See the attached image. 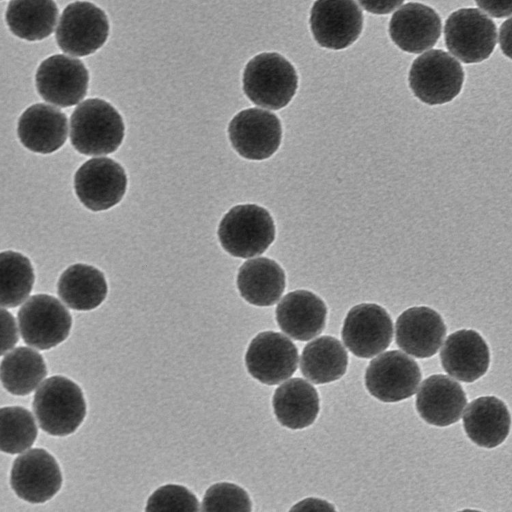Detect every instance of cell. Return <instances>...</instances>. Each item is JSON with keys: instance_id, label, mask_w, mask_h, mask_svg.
<instances>
[{"instance_id": "6da1fadb", "label": "cell", "mask_w": 512, "mask_h": 512, "mask_svg": "<svg viewBox=\"0 0 512 512\" xmlns=\"http://www.w3.org/2000/svg\"><path fill=\"white\" fill-rule=\"evenodd\" d=\"M70 141L84 155L101 156L115 152L123 142L125 126L120 113L100 98L87 99L70 117Z\"/></svg>"}, {"instance_id": "7a4b0ae2", "label": "cell", "mask_w": 512, "mask_h": 512, "mask_svg": "<svg viewBox=\"0 0 512 512\" xmlns=\"http://www.w3.org/2000/svg\"><path fill=\"white\" fill-rule=\"evenodd\" d=\"M32 406L39 427L49 435L60 437L74 433L87 411L82 389L61 375L52 376L40 384Z\"/></svg>"}, {"instance_id": "3957f363", "label": "cell", "mask_w": 512, "mask_h": 512, "mask_svg": "<svg viewBox=\"0 0 512 512\" xmlns=\"http://www.w3.org/2000/svg\"><path fill=\"white\" fill-rule=\"evenodd\" d=\"M242 86L247 98L255 105L279 110L295 95L298 75L284 56L265 52L248 61L243 71Z\"/></svg>"}, {"instance_id": "277c9868", "label": "cell", "mask_w": 512, "mask_h": 512, "mask_svg": "<svg viewBox=\"0 0 512 512\" xmlns=\"http://www.w3.org/2000/svg\"><path fill=\"white\" fill-rule=\"evenodd\" d=\"M217 234L227 253L238 258H252L261 255L272 244L275 224L265 208L240 204L223 216Z\"/></svg>"}, {"instance_id": "5b68a950", "label": "cell", "mask_w": 512, "mask_h": 512, "mask_svg": "<svg viewBox=\"0 0 512 512\" xmlns=\"http://www.w3.org/2000/svg\"><path fill=\"white\" fill-rule=\"evenodd\" d=\"M464 71L456 58L444 50L432 49L418 56L409 71V86L423 103L440 105L452 101L461 91Z\"/></svg>"}, {"instance_id": "8992f818", "label": "cell", "mask_w": 512, "mask_h": 512, "mask_svg": "<svg viewBox=\"0 0 512 512\" xmlns=\"http://www.w3.org/2000/svg\"><path fill=\"white\" fill-rule=\"evenodd\" d=\"M445 45L449 52L466 64L486 60L497 43V28L493 20L476 8H461L445 21Z\"/></svg>"}, {"instance_id": "52a82bcc", "label": "cell", "mask_w": 512, "mask_h": 512, "mask_svg": "<svg viewBox=\"0 0 512 512\" xmlns=\"http://www.w3.org/2000/svg\"><path fill=\"white\" fill-rule=\"evenodd\" d=\"M109 29L107 15L100 7L88 1H75L64 8L55 39L63 52L83 57L105 44Z\"/></svg>"}, {"instance_id": "ba28073f", "label": "cell", "mask_w": 512, "mask_h": 512, "mask_svg": "<svg viewBox=\"0 0 512 512\" xmlns=\"http://www.w3.org/2000/svg\"><path fill=\"white\" fill-rule=\"evenodd\" d=\"M17 318L23 341L38 350H48L62 343L72 327L68 309L48 294L31 296L19 309Z\"/></svg>"}, {"instance_id": "9c48e42d", "label": "cell", "mask_w": 512, "mask_h": 512, "mask_svg": "<svg viewBox=\"0 0 512 512\" xmlns=\"http://www.w3.org/2000/svg\"><path fill=\"white\" fill-rule=\"evenodd\" d=\"M421 381L418 363L398 350L380 353L365 371L368 392L382 402H399L414 395Z\"/></svg>"}, {"instance_id": "30bf717a", "label": "cell", "mask_w": 512, "mask_h": 512, "mask_svg": "<svg viewBox=\"0 0 512 512\" xmlns=\"http://www.w3.org/2000/svg\"><path fill=\"white\" fill-rule=\"evenodd\" d=\"M127 189L124 168L108 157L85 161L75 172L74 190L87 209L98 212L117 205Z\"/></svg>"}, {"instance_id": "8fae6325", "label": "cell", "mask_w": 512, "mask_h": 512, "mask_svg": "<svg viewBox=\"0 0 512 512\" xmlns=\"http://www.w3.org/2000/svg\"><path fill=\"white\" fill-rule=\"evenodd\" d=\"M38 94L58 107L78 104L86 96L89 72L77 58L55 54L43 60L35 74Z\"/></svg>"}, {"instance_id": "7c38bea8", "label": "cell", "mask_w": 512, "mask_h": 512, "mask_svg": "<svg viewBox=\"0 0 512 512\" xmlns=\"http://www.w3.org/2000/svg\"><path fill=\"white\" fill-rule=\"evenodd\" d=\"M310 29L323 48L341 50L352 45L363 29V13L355 0H315Z\"/></svg>"}, {"instance_id": "4fadbf2b", "label": "cell", "mask_w": 512, "mask_h": 512, "mask_svg": "<svg viewBox=\"0 0 512 512\" xmlns=\"http://www.w3.org/2000/svg\"><path fill=\"white\" fill-rule=\"evenodd\" d=\"M62 482L58 462L43 448L28 449L13 462L10 485L26 502L39 504L50 500L58 493Z\"/></svg>"}, {"instance_id": "5bb4252c", "label": "cell", "mask_w": 512, "mask_h": 512, "mask_svg": "<svg viewBox=\"0 0 512 512\" xmlns=\"http://www.w3.org/2000/svg\"><path fill=\"white\" fill-rule=\"evenodd\" d=\"M341 336L346 348L359 358H372L388 348L393 322L388 312L375 303H361L345 316Z\"/></svg>"}, {"instance_id": "9a60e30c", "label": "cell", "mask_w": 512, "mask_h": 512, "mask_svg": "<svg viewBox=\"0 0 512 512\" xmlns=\"http://www.w3.org/2000/svg\"><path fill=\"white\" fill-rule=\"evenodd\" d=\"M228 136L232 147L241 157L264 160L279 148L282 126L274 113L260 108H248L232 118Z\"/></svg>"}, {"instance_id": "2e32d148", "label": "cell", "mask_w": 512, "mask_h": 512, "mask_svg": "<svg viewBox=\"0 0 512 512\" xmlns=\"http://www.w3.org/2000/svg\"><path fill=\"white\" fill-rule=\"evenodd\" d=\"M298 350L284 334L274 331L258 333L245 354L248 373L265 385H276L291 377L298 366Z\"/></svg>"}, {"instance_id": "e0dca14e", "label": "cell", "mask_w": 512, "mask_h": 512, "mask_svg": "<svg viewBox=\"0 0 512 512\" xmlns=\"http://www.w3.org/2000/svg\"><path fill=\"white\" fill-rule=\"evenodd\" d=\"M442 32L441 18L430 6L410 2L398 8L389 23L391 40L401 50L418 54L431 49Z\"/></svg>"}, {"instance_id": "ac0fdd59", "label": "cell", "mask_w": 512, "mask_h": 512, "mask_svg": "<svg viewBox=\"0 0 512 512\" xmlns=\"http://www.w3.org/2000/svg\"><path fill=\"white\" fill-rule=\"evenodd\" d=\"M446 336V325L438 312L426 306L403 311L395 324V340L399 348L416 358L434 356Z\"/></svg>"}, {"instance_id": "d6986e66", "label": "cell", "mask_w": 512, "mask_h": 512, "mask_svg": "<svg viewBox=\"0 0 512 512\" xmlns=\"http://www.w3.org/2000/svg\"><path fill=\"white\" fill-rule=\"evenodd\" d=\"M466 403V393L456 380L443 374H434L421 383L415 405L425 422L445 427L459 421Z\"/></svg>"}, {"instance_id": "ffe728a7", "label": "cell", "mask_w": 512, "mask_h": 512, "mask_svg": "<svg viewBox=\"0 0 512 512\" xmlns=\"http://www.w3.org/2000/svg\"><path fill=\"white\" fill-rule=\"evenodd\" d=\"M443 369L454 379L471 383L481 378L490 365V351L475 330L461 329L450 334L440 351Z\"/></svg>"}, {"instance_id": "44dd1931", "label": "cell", "mask_w": 512, "mask_h": 512, "mask_svg": "<svg viewBox=\"0 0 512 512\" xmlns=\"http://www.w3.org/2000/svg\"><path fill=\"white\" fill-rule=\"evenodd\" d=\"M275 318L280 329L297 341H308L318 336L326 325L325 302L308 290H295L278 303Z\"/></svg>"}, {"instance_id": "7402d4cb", "label": "cell", "mask_w": 512, "mask_h": 512, "mask_svg": "<svg viewBox=\"0 0 512 512\" xmlns=\"http://www.w3.org/2000/svg\"><path fill=\"white\" fill-rule=\"evenodd\" d=\"M17 135L22 145L39 154L59 150L68 136V120L58 108L37 103L19 117Z\"/></svg>"}, {"instance_id": "603a6c76", "label": "cell", "mask_w": 512, "mask_h": 512, "mask_svg": "<svg viewBox=\"0 0 512 512\" xmlns=\"http://www.w3.org/2000/svg\"><path fill=\"white\" fill-rule=\"evenodd\" d=\"M463 428L476 445L495 448L509 435L510 412L506 404L495 396L478 397L465 407Z\"/></svg>"}, {"instance_id": "cb8c5ba5", "label": "cell", "mask_w": 512, "mask_h": 512, "mask_svg": "<svg viewBox=\"0 0 512 512\" xmlns=\"http://www.w3.org/2000/svg\"><path fill=\"white\" fill-rule=\"evenodd\" d=\"M272 407L277 421L284 427L299 430L309 427L316 420L319 395L315 387L302 378H292L276 388Z\"/></svg>"}, {"instance_id": "d4e9b609", "label": "cell", "mask_w": 512, "mask_h": 512, "mask_svg": "<svg viewBox=\"0 0 512 512\" xmlns=\"http://www.w3.org/2000/svg\"><path fill=\"white\" fill-rule=\"evenodd\" d=\"M285 287L284 270L270 258H250L238 270V291L241 297L252 305H274L281 298Z\"/></svg>"}, {"instance_id": "484cf974", "label": "cell", "mask_w": 512, "mask_h": 512, "mask_svg": "<svg viewBox=\"0 0 512 512\" xmlns=\"http://www.w3.org/2000/svg\"><path fill=\"white\" fill-rule=\"evenodd\" d=\"M57 293L62 302L77 311L97 308L105 300L108 286L105 275L96 267L76 263L59 277Z\"/></svg>"}, {"instance_id": "4316f807", "label": "cell", "mask_w": 512, "mask_h": 512, "mask_svg": "<svg viewBox=\"0 0 512 512\" xmlns=\"http://www.w3.org/2000/svg\"><path fill=\"white\" fill-rule=\"evenodd\" d=\"M348 367V354L343 344L335 337H318L302 350L300 370L314 384H326L340 379Z\"/></svg>"}, {"instance_id": "83f0119b", "label": "cell", "mask_w": 512, "mask_h": 512, "mask_svg": "<svg viewBox=\"0 0 512 512\" xmlns=\"http://www.w3.org/2000/svg\"><path fill=\"white\" fill-rule=\"evenodd\" d=\"M58 14L54 0H11L5 20L10 31L18 38L40 41L52 34Z\"/></svg>"}, {"instance_id": "f1b7e54d", "label": "cell", "mask_w": 512, "mask_h": 512, "mask_svg": "<svg viewBox=\"0 0 512 512\" xmlns=\"http://www.w3.org/2000/svg\"><path fill=\"white\" fill-rule=\"evenodd\" d=\"M1 382L11 394L25 396L34 391L47 375L43 356L29 347H17L3 355Z\"/></svg>"}, {"instance_id": "f546056e", "label": "cell", "mask_w": 512, "mask_h": 512, "mask_svg": "<svg viewBox=\"0 0 512 512\" xmlns=\"http://www.w3.org/2000/svg\"><path fill=\"white\" fill-rule=\"evenodd\" d=\"M34 269L23 254L8 250L0 254V302L3 308L22 304L33 289Z\"/></svg>"}, {"instance_id": "4dcf8cb0", "label": "cell", "mask_w": 512, "mask_h": 512, "mask_svg": "<svg viewBox=\"0 0 512 512\" xmlns=\"http://www.w3.org/2000/svg\"><path fill=\"white\" fill-rule=\"evenodd\" d=\"M38 434L33 414L21 406L0 410V447L8 454L23 453L35 442Z\"/></svg>"}, {"instance_id": "1f68e13d", "label": "cell", "mask_w": 512, "mask_h": 512, "mask_svg": "<svg viewBox=\"0 0 512 512\" xmlns=\"http://www.w3.org/2000/svg\"><path fill=\"white\" fill-rule=\"evenodd\" d=\"M201 510L249 512L252 510V501L248 493L239 485L220 482L211 485L206 490Z\"/></svg>"}, {"instance_id": "d6a6232c", "label": "cell", "mask_w": 512, "mask_h": 512, "mask_svg": "<svg viewBox=\"0 0 512 512\" xmlns=\"http://www.w3.org/2000/svg\"><path fill=\"white\" fill-rule=\"evenodd\" d=\"M146 511H198L199 501L187 487L167 484L156 489L148 498Z\"/></svg>"}, {"instance_id": "836d02e7", "label": "cell", "mask_w": 512, "mask_h": 512, "mask_svg": "<svg viewBox=\"0 0 512 512\" xmlns=\"http://www.w3.org/2000/svg\"><path fill=\"white\" fill-rule=\"evenodd\" d=\"M19 326L13 315L2 307L1 309V355L11 351L19 340Z\"/></svg>"}, {"instance_id": "e575fe53", "label": "cell", "mask_w": 512, "mask_h": 512, "mask_svg": "<svg viewBox=\"0 0 512 512\" xmlns=\"http://www.w3.org/2000/svg\"><path fill=\"white\" fill-rule=\"evenodd\" d=\"M475 2L489 16L504 18L512 15V0H475Z\"/></svg>"}, {"instance_id": "d590c367", "label": "cell", "mask_w": 512, "mask_h": 512, "mask_svg": "<svg viewBox=\"0 0 512 512\" xmlns=\"http://www.w3.org/2000/svg\"><path fill=\"white\" fill-rule=\"evenodd\" d=\"M358 2L369 13L385 15L398 8L404 0H358Z\"/></svg>"}, {"instance_id": "8d00e7d4", "label": "cell", "mask_w": 512, "mask_h": 512, "mask_svg": "<svg viewBox=\"0 0 512 512\" xmlns=\"http://www.w3.org/2000/svg\"><path fill=\"white\" fill-rule=\"evenodd\" d=\"M291 511H335L332 503L320 499L309 497L305 498L290 508Z\"/></svg>"}, {"instance_id": "74e56055", "label": "cell", "mask_w": 512, "mask_h": 512, "mask_svg": "<svg viewBox=\"0 0 512 512\" xmlns=\"http://www.w3.org/2000/svg\"><path fill=\"white\" fill-rule=\"evenodd\" d=\"M499 45L502 53L512 59V17L505 20L500 26Z\"/></svg>"}]
</instances>
